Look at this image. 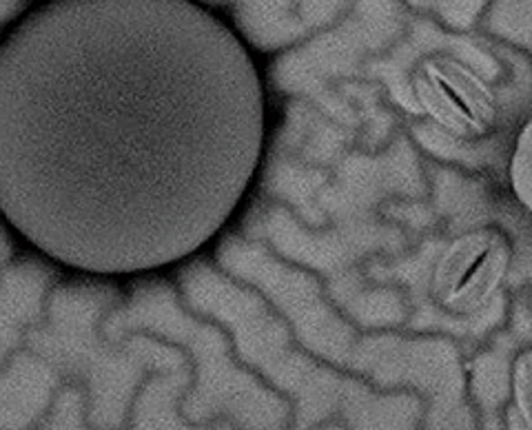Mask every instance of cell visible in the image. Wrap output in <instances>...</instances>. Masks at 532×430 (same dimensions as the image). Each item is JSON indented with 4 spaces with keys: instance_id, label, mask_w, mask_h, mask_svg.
I'll return each mask as SVG.
<instances>
[{
    "instance_id": "6da1fadb",
    "label": "cell",
    "mask_w": 532,
    "mask_h": 430,
    "mask_svg": "<svg viewBox=\"0 0 532 430\" xmlns=\"http://www.w3.org/2000/svg\"><path fill=\"white\" fill-rule=\"evenodd\" d=\"M264 140L253 55L198 0H40L0 38V220L55 266L185 262L240 209Z\"/></svg>"
},
{
    "instance_id": "277c9868",
    "label": "cell",
    "mask_w": 532,
    "mask_h": 430,
    "mask_svg": "<svg viewBox=\"0 0 532 430\" xmlns=\"http://www.w3.org/2000/svg\"><path fill=\"white\" fill-rule=\"evenodd\" d=\"M508 173L515 196L532 211V120L519 133Z\"/></svg>"
},
{
    "instance_id": "3957f363",
    "label": "cell",
    "mask_w": 532,
    "mask_h": 430,
    "mask_svg": "<svg viewBox=\"0 0 532 430\" xmlns=\"http://www.w3.org/2000/svg\"><path fill=\"white\" fill-rule=\"evenodd\" d=\"M413 94L426 116L457 138H479L488 133L497 100L477 74L461 62L433 55L424 58L411 78Z\"/></svg>"
},
{
    "instance_id": "7a4b0ae2",
    "label": "cell",
    "mask_w": 532,
    "mask_h": 430,
    "mask_svg": "<svg viewBox=\"0 0 532 430\" xmlns=\"http://www.w3.org/2000/svg\"><path fill=\"white\" fill-rule=\"evenodd\" d=\"M510 262L513 248L501 231L490 226L466 231L437 257L430 275V295L448 313H477L501 286Z\"/></svg>"
},
{
    "instance_id": "5b68a950",
    "label": "cell",
    "mask_w": 532,
    "mask_h": 430,
    "mask_svg": "<svg viewBox=\"0 0 532 430\" xmlns=\"http://www.w3.org/2000/svg\"><path fill=\"white\" fill-rule=\"evenodd\" d=\"M528 377H530V386H532V364L528 366Z\"/></svg>"
}]
</instances>
